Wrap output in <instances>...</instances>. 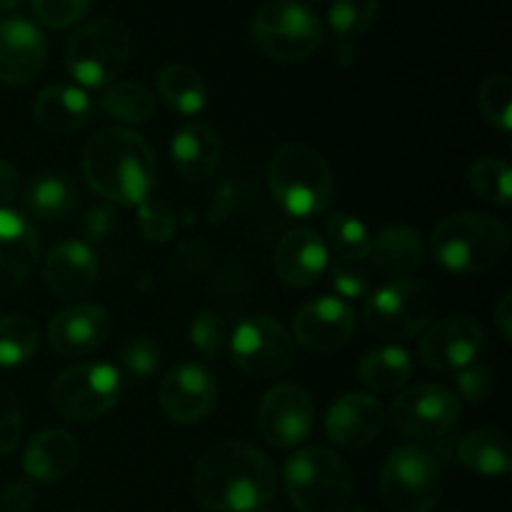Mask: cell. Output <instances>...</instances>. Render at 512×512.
Listing matches in <instances>:
<instances>
[{
    "mask_svg": "<svg viewBox=\"0 0 512 512\" xmlns=\"http://www.w3.org/2000/svg\"><path fill=\"white\" fill-rule=\"evenodd\" d=\"M430 248L450 273H485L505 258L510 233L498 218L485 213H455L435 225Z\"/></svg>",
    "mask_w": 512,
    "mask_h": 512,
    "instance_id": "cell-3",
    "label": "cell"
},
{
    "mask_svg": "<svg viewBox=\"0 0 512 512\" xmlns=\"http://www.w3.org/2000/svg\"><path fill=\"white\" fill-rule=\"evenodd\" d=\"M415 373L413 358L405 348L398 345H385V348L373 350L360 363L358 375L363 385H368L375 393H393L403 385L410 383Z\"/></svg>",
    "mask_w": 512,
    "mask_h": 512,
    "instance_id": "cell-30",
    "label": "cell"
},
{
    "mask_svg": "<svg viewBox=\"0 0 512 512\" xmlns=\"http://www.w3.org/2000/svg\"><path fill=\"white\" fill-rule=\"evenodd\" d=\"M113 320L108 310L93 303H78L60 310L48 325V345L60 358H78L98 350L108 340Z\"/></svg>",
    "mask_w": 512,
    "mask_h": 512,
    "instance_id": "cell-19",
    "label": "cell"
},
{
    "mask_svg": "<svg viewBox=\"0 0 512 512\" xmlns=\"http://www.w3.org/2000/svg\"><path fill=\"white\" fill-rule=\"evenodd\" d=\"M253 43L265 58L303 63L323 45V23L298 0H265L250 20Z\"/></svg>",
    "mask_w": 512,
    "mask_h": 512,
    "instance_id": "cell-6",
    "label": "cell"
},
{
    "mask_svg": "<svg viewBox=\"0 0 512 512\" xmlns=\"http://www.w3.org/2000/svg\"><path fill=\"white\" fill-rule=\"evenodd\" d=\"M170 158H173L175 170L190 183L208 180L220 163V138L213 125L200 123V120L183 125L173 135Z\"/></svg>",
    "mask_w": 512,
    "mask_h": 512,
    "instance_id": "cell-24",
    "label": "cell"
},
{
    "mask_svg": "<svg viewBox=\"0 0 512 512\" xmlns=\"http://www.w3.org/2000/svg\"><path fill=\"white\" fill-rule=\"evenodd\" d=\"M255 512H278V510H255Z\"/></svg>",
    "mask_w": 512,
    "mask_h": 512,
    "instance_id": "cell-51",
    "label": "cell"
},
{
    "mask_svg": "<svg viewBox=\"0 0 512 512\" xmlns=\"http://www.w3.org/2000/svg\"><path fill=\"white\" fill-rule=\"evenodd\" d=\"M218 398L215 375L200 363H183L170 370L158 390L163 413L178 425H195L210 415Z\"/></svg>",
    "mask_w": 512,
    "mask_h": 512,
    "instance_id": "cell-15",
    "label": "cell"
},
{
    "mask_svg": "<svg viewBox=\"0 0 512 512\" xmlns=\"http://www.w3.org/2000/svg\"><path fill=\"white\" fill-rule=\"evenodd\" d=\"M190 343L198 350L203 358H218L223 353L225 343H228V323L215 310H200L193 320H190Z\"/></svg>",
    "mask_w": 512,
    "mask_h": 512,
    "instance_id": "cell-37",
    "label": "cell"
},
{
    "mask_svg": "<svg viewBox=\"0 0 512 512\" xmlns=\"http://www.w3.org/2000/svg\"><path fill=\"white\" fill-rule=\"evenodd\" d=\"M138 218H140V230L148 240H155V243H163V240L173 238L175 233V220L173 213H170L165 205L150 203L145 200L143 205H138Z\"/></svg>",
    "mask_w": 512,
    "mask_h": 512,
    "instance_id": "cell-42",
    "label": "cell"
},
{
    "mask_svg": "<svg viewBox=\"0 0 512 512\" xmlns=\"http://www.w3.org/2000/svg\"><path fill=\"white\" fill-rule=\"evenodd\" d=\"M158 95L178 115H198L208 103V85L203 75L185 63H168L158 73Z\"/></svg>",
    "mask_w": 512,
    "mask_h": 512,
    "instance_id": "cell-28",
    "label": "cell"
},
{
    "mask_svg": "<svg viewBox=\"0 0 512 512\" xmlns=\"http://www.w3.org/2000/svg\"><path fill=\"white\" fill-rule=\"evenodd\" d=\"M335 55H338V58H335V63L338 65H350L355 60V50L350 48V45H338V50H335Z\"/></svg>",
    "mask_w": 512,
    "mask_h": 512,
    "instance_id": "cell-48",
    "label": "cell"
},
{
    "mask_svg": "<svg viewBox=\"0 0 512 512\" xmlns=\"http://www.w3.org/2000/svg\"><path fill=\"white\" fill-rule=\"evenodd\" d=\"M493 378V370L475 360L473 365H468V368L455 373V385H458V390L463 393V398H468L470 403H480V400L488 398L490 390H493Z\"/></svg>",
    "mask_w": 512,
    "mask_h": 512,
    "instance_id": "cell-43",
    "label": "cell"
},
{
    "mask_svg": "<svg viewBox=\"0 0 512 512\" xmlns=\"http://www.w3.org/2000/svg\"><path fill=\"white\" fill-rule=\"evenodd\" d=\"M48 43L43 30L25 18L0 20V83L28 85L43 70Z\"/></svg>",
    "mask_w": 512,
    "mask_h": 512,
    "instance_id": "cell-18",
    "label": "cell"
},
{
    "mask_svg": "<svg viewBox=\"0 0 512 512\" xmlns=\"http://www.w3.org/2000/svg\"><path fill=\"white\" fill-rule=\"evenodd\" d=\"M380 495L388 512H433L443 495L438 458L420 445H400L380 473Z\"/></svg>",
    "mask_w": 512,
    "mask_h": 512,
    "instance_id": "cell-9",
    "label": "cell"
},
{
    "mask_svg": "<svg viewBox=\"0 0 512 512\" xmlns=\"http://www.w3.org/2000/svg\"><path fill=\"white\" fill-rule=\"evenodd\" d=\"M445 512H458V510H445Z\"/></svg>",
    "mask_w": 512,
    "mask_h": 512,
    "instance_id": "cell-53",
    "label": "cell"
},
{
    "mask_svg": "<svg viewBox=\"0 0 512 512\" xmlns=\"http://www.w3.org/2000/svg\"><path fill=\"white\" fill-rule=\"evenodd\" d=\"M270 190L293 218H313L333 203V170L323 155L305 143H285L270 158Z\"/></svg>",
    "mask_w": 512,
    "mask_h": 512,
    "instance_id": "cell-4",
    "label": "cell"
},
{
    "mask_svg": "<svg viewBox=\"0 0 512 512\" xmlns=\"http://www.w3.org/2000/svg\"><path fill=\"white\" fill-rule=\"evenodd\" d=\"M345 512H365V510H345Z\"/></svg>",
    "mask_w": 512,
    "mask_h": 512,
    "instance_id": "cell-52",
    "label": "cell"
},
{
    "mask_svg": "<svg viewBox=\"0 0 512 512\" xmlns=\"http://www.w3.org/2000/svg\"><path fill=\"white\" fill-rule=\"evenodd\" d=\"M100 108L120 123L140 125L153 118L155 98L138 80H118V83L108 85L100 98Z\"/></svg>",
    "mask_w": 512,
    "mask_h": 512,
    "instance_id": "cell-31",
    "label": "cell"
},
{
    "mask_svg": "<svg viewBox=\"0 0 512 512\" xmlns=\"http://www.w3.org/2000/svg\"><path fill=\"white\" fill-rule=\"evenodd\" d=\"M25 208L40 220H60L78 205V188L63 173H40L25 188Z\"/></svg>",
    "mask_w": 512,
    "mask_h": 512,
    "instance_id": "cell-29",
    "label": "cell"
},
{
    "mask_svg": "<svg viewBox=\"0 0 512 512\" xmlns=\"http://www.w3.org/2000/svg\"><path fill=\"white\" fill-rule=\"evenodd\" d=\"M378 18V0H333L328 25L338 38H358Z\"/></svg>",
    "mask_w": 512,
    "mask_h": 512,
    "instance_id": "cell-36",
    "label": "cell"
},
{
    "mask_svg": "<svg viewBox=\"0 0 512 512\" xmlns=\"http://www.w3.org/2000/svg\"><path fill=\"white\" fill-rule=\"evenodd\" d=\"M468 183L485 203L500 205V208H508L512 203V170L508 160L490 158V155L475 160L468 170Z\"/></svg>",
    "mask_w": 512,
    "mask_h": 512,
    "instance_id": "cell-33",
    "label": "cell"
},
{
    "mask_svg": "<svg viewBox=\"0 0 512 512\" xmlns=\"http://www.w3.org/2000/svg\"><path fill=\"white\" fill-rule=\"evenodd\" d=\"M278 490L273 463L258 448L240 440H225L205 450L193 473V495L205 510H263Z\"/></svg>",
    "mask_w": 512,
    "mask_h": 512,
    "instance_id": "cell-1",
    "label": "cell"
},
{
    "mask_svg": "<svg viewBox=\"0 0 512 512\" xmlns=\"http://www.w3.org/2000/svg\"><path fill=\"white\" fill-rule=\"evenodd\" d=\"M368 258L373 260V268L385 278H405L418 270L420 260H423V240L413 228L390 225V228L380 230L378 238L370 243Z\"/></svg>",
    "mask_w": 512,
    "mask_h": 512,
    "instance_id": "cell-26",
    "label": "cell"
},
{
    "mask_svg": "<svg viewBox=\"0 0 512 512\" xmlns=\"http://www.w3.org/2000/svg\"><path fill=\"white\" fill-rule=\"evenodd\" d=\"M20 3H23V0H0V13H3V10L18 8Z\"/></svg>",
    "mask_w": 512,
    "mask_h": 512,
    "instance_id": "cell-49",
    "label": "cell"
},
{
    "mask_svg": "<svg viewBox=\"0 0 512 512\" xmlns=\"http://www.w3.org/2000/svg\"><path fill=\"white\" fill-rule=\"evenodd\" d=\"M40 343L38 325L25 315H0V368L28 363Z\"/></svg>",
    "mask_w": 512,
    "mask_h": 512,
    "instance_id": "cell-32",
    "label": "cell"
},
{
    "mask_svg": "<svg viewBox=\"0 0 512 512\" xmlns=\"http://www.w3.org/2000/svg\"><path fill=\"white\" fill-rule=\"evenodd\" d=\"M478 108L493 128L510 133L512 130V80L498 73L483 80L478 90Z\"/></svg>",
    "mask_w": 512,
    "mask_h": 512,
    "instance_id": "cell-35",
    "label": "cell"
},
{
    "mask_svg": "<svg viewBox=\"0 0 512 512\" xmlns=\"http://www.w3.org/2000/svg\"><path fill=\"white\" fill-rule=\"evenodd\" d=\"M160 360H163L160 345L150 335H133L120 348V363L138 380H148L150 375L158 373Z\"/></svg>",
    "mask_w": 512,
    "mask_h": 512,
    "instance_id": "cell-38",
    "label": "cell"
},
{
    "mask_svg": "<svg viewBox=\"0 0 512 512\" xmlns=\"http://www.w3.org/2000/svg\"><path fill=\"white\" fill-rule=\"evenodd\" d=\"M133 55L128 28L115 18H98L70 35L65 68L83 88H108L120 78Z\"/></svg>",
    "mask_w": 512,
    "mask_h": 512,
    "instance_id": "cell-7",
    "label": "cell"
},
{
    "mask_svg": "<svg viewBox=\"0 0 512 512\" xmlns=\"http://www.w3.org/2000/svg\"><path fill=\"white\" fill-rule=\"evenodd\" d=\"M83 175L100 198L143 205L155 188V155L143 135L105 128L85 145Z\"/></svg>",
    "mask_w": 512,
    "mask_h": 512,
    "instance_id": "cell-2",
    "label": "cell"
},
{
    "mask_svg": "<svg viewBox=\"0 0 512 512\" xmlns=\"http://www.w3.org/2000/svg\"><path fill=\"white\" fill-rule=\"evenodd\" d=\"M35 505V490L33 485L25 480H15V483L5 485L0 490V512H30Z\"/></svg>",
    "mask_w": 512,
    "mask_h": 512,
    "instance_id": "cell-44",
    "label": "cell"
},
{
    "mask_svg": "<svg viewBox=\"0 0 512 512\" xmlns=\"http://www.w3.org/2000/svg\"><path fill=\"white\" fill-rule=\"evenodd\" d=\"M460 400L443 385L423 383L403 390L390 405V420L403 435L438 440L458 423Z\"/></svg>",
    "mask_w": 512,
    "mask_h": 512,
    "instance_id": "cell-12",
    "label": "cell"
},
{
    "mask_svg": "<svg viewBox=\"0 0 512 512\" xmlns=\"http://www.w3.org/2000/svg\"><path fill=\"white\" fill-rule=\"evenodd\" d=\"M435 313V293L420 280L398 278L368 295L365 328L380 340L400 343L423 333Z\"/></svg>",
    "mask_w": 512,
    "mask_h": 512,
    "instance_id": "cell-8",
    "label": "cell"
},
{
    "mask_svg": "<svg viewBox=\"0 0 512 512\" xmlns=\"http://www.w3.org/2000/svg\"><path fill=\"white\" fill-rule=\"evenodd\" d=\"M495 325L505 340H512V293H505L493 310Z\"/></svg>",
    "mask_w": 512,
    "mask_h": 512,
    "instance_id": "cell-47",
    "label": "cell"
},
{
    "mask_svg": "<svg viewBox=\"0 0 512 512\" xmlns=\"http://www.w3.org/2000/svg\"><path fill=\"white\" fill-rule=\"evenodd\" d=\"M325 235H328V245L340 260L358 263V260L368 258L373 238H370V230L363 220L353 218V215L335 213L325 223Z\"/></svg>",
    "mask_w": 512,
    "mask_h": 512,
    "instance_id": "cell-34",
    "label": "cell"
},
{
    "mask_svg": "<svg viewBox=\"0 0 512 512\" xmlns=\"http://www.w3.org/2000/svg\"><path fill=\"white\" fill-rule=\"evenodd\" d=\"M90 5L93 0H33V13L48 28L63 30L85 18Z\"/></svg>",
    "mask_w": 512,
    "mask_h": 512,
    "instance_id": "cell-39",
    "label": "cell"
},
{
    "mask_svg": "<svg viewBox=\"0 0 512 512\" xmlns=\"http://www.w3.org/2000/svg\"><path fill=\"white\" fill-rule=\"evenodd\" d=\"M45 285L60 300L80 298L98 278V255L83 240H65L50 250L43 268Z\"/></svg>",
    "mask_w": 512,
    "mask_h": 512,
    "instance_id": "cell-22",
    "label": "cell"
},
{
    "mask_svg": "<svg viewBox=\"0 0 512 512\" xmlns=\"http://www.w3.org/2000/svg\"><path fill=\"white\" fill-rule=\"evenodd\" d=\"M78 465V440L60 428L35 435L23 455V470L35 483H60Z\"/></svg>",
    "mask_w": 512,
    "mask_h": 512,
    "instance_id": "cell-23",
    "label": "cell"
},
{
    "mask_svg": "<svg viewBox=\"0 0 512 512\" xmlns=\"http://www.w3.org/2000/svg\"><path fill=\"white\" fill-rule=\"evenodd\" d=\"M330 270V280H333V288L338 293L340 300H358V298H368L370 295V280L363 270L355 268L353 263L348 260L335 258L333 265H328Z\"/></svg>",
    "mask_w": 512,
    "mask_h": 512,
    "instance_id": "cell-40",
    "label": "cell"
},
{
    "mask_svg": "<svg viewBox=\"0 0 512 512\" xmlns=\"http://www.w3.org/2000/svg\"><path fill=\"white\" fill-rule=\"evenodd\" d=\"M485 333L478 320L468 315L443 318L425 330L420 340V355L425 365L440 373H458L478 360L483 353Z\"/></svg>",
    "mask_w": 512,
    "mask_h": 512,
    "instance_id": "cell-14",
    "label": "cell"
},
{
    "mask_svg": "<svg viewBox=\"0 0 512 512\" xmlns=\"http://www.w3.org/2000/svg\"><path fill=\"white\" fill-rule=\"evenodd\" d=\"M40 238L33 223L13 208H0V295L15 293L35 270Z\"/></svg>",
    "mask_w": 512,
    "mask_h": 512,
    "instance_id": "cell-20",
    "label": "cell"
},
{
    "mask_svg": "<svg viewBox=\"0 0 512 512\" xmlns=\"http://www.w3.org/2000/svg\"><path fill=\"white\" fill-rule=\"evenodd\" d=\"M233 360L248 378H280L293 365L295 345L283 323L268 315H250L240 320L230 340Z\"/></svg>",
    "mask_w": 512,
    "mask_h": 512,
    "instance_id": "cell-11",
    "label": "cell"
},
{
    "mask_svg": "<svg viewBox=\"0 0 512 512\" xmlns=\"http://www.w3.org/2000/svg\"><path fill=\"white\" fill-rule=\"evenodd\" d=\"M285 490L300 512H345L353 498V473L328 448L298 450L285 463Z\"/></svg>",
    "mask_w": 512,
    "mask_h": 512,
    "instance_id": "cell-5",
    "label": "cell"
},
{
    "mask_svg": "<svg viewBox=\"0 0 512 512\" xmlns=\"http://www.w3.org/2000/svg\"><path fill=\"white\" fill-rule=\"evenodd\" d=\"M385 408L378 398L365 393H345L325 413V433L338 448L363 450L385 428Z\"/></svg>",
    "mask_w": 512,
    "mask_h": 512,
    "instance_id": "cell-17",
    "label": "cell"
},
{
    "mask_svg": "<svg viewBox=\"0 0 512 512\" xmlns=\"http://www.w3.org/2000/svg\"><path fill=\"white\" fill-rule=\"evenodd\" d=\"M20 193V178L18 170L8 163L0 160V208H10Z\"/></svg>",
    "mask_w": 512,
    "mask_h": 512,
    "instance_id": "cell-46",
    "label": "cell"
},
{
    "mask_svg": "<svg viewBox=\"0 0 512 512\" xmlns=\"http://www.w3.org/2000/svg\"><path fill=\"white\" fill-rule=\"evenodd\" d=\"M93 103L88 93L75 85H48L38 93L33 103V115L48 133H73L90 120Z\"/></svg>",
    "mask_w": 512,
    "mask_h": 512,
    "instance_id": "cell-25",
    "label": "cell"
},
{
    "mask_svg": "<svg viewBox=\"0 0 512 512\" xmlns=\"http://www.w3.org/2000/svg\"><path fill=\"white\" fill-rule=\"evenodd\" d=\"M330 265L328 245L315 230L293 228L278 240L273 255V268L280 283L290 288H310L323 278Z\"/></svg>",
    "mask_w": 512,
    "mask_h": 512,
    "instance_id": "cell-21",
    "label": "cell"
},
{
    "mask_svg": "<svg viewBox=\"0 0 512 512\" xmlns=\"http://www.w3.org/2000/svg\"><path fill=\"white\" fill-rule=\"evenodd\" d=\"M118 225V215L108 205H98V208L90 210L83 220V235L88 240H105Z\"/></svg>",
    "mask_w": 512,
    "mask_h": 512,
    "instance_id": "cell-45",
    "label": "cell"
},
{
    "mask_svg": "<svg viewBox=\"0 0 512 512\" xmlns=\"http://www.w3.org/2000/svg\"><path fill=\"white\" fill-rule=\"evenodd\" d=\"M315 423V405L308 390L295 383H280L265 393L258 408V428L265 443L288 450L305 443Z\"/></svg>",
    "mask_w": 512,
    "mask_h": 512,
    "instance_id": "cell-13",
    "label": "cell"
},
{
    "mask_svg": "<svg viewBox=\"0 0 512 512\" xmlns=\"http://www.w3.org/2000/svg\"><path fill=\"white\" fill-rule=\"evenodd\" d=\"M355 325H358V315L353 305L340 298L320 295L295 313L293 335L303 348L313 353H330V350L343 348L353 338Z\"/></svg>",
    "mask_w": 512,
    "mask_h": 512,
    "instance_id": "cell-16",
    "label": "cell"
},
{
    "mask_svg": "<svg viewBox=\"0 0 512 512\" xmlns=\"http://www.w3.org/2000/svg\"><path fill=\"white\" fill-rule=\"evenodd\" d=\"M123 393V375L113 363H83L63 370L50 388V403L65 420L85 423L113 410Z\"/></svg>",
    "mask_w": 512,
    "mask_h": 512,
    "instance_id": "cell-10",
    "label": "cell"
},
{
    "mask_svg": "<svg viewBox=\"0 0 512 512\" xmlns=\"http://www.w3.org/2000/svg\"><path fill=\"white\" fill-rule=\"evenodd\" d=\"M458 460L480 478H503L512 470L510 438L505 430L483 428L468 433L458 445Z\"/></svg>",
    "mask_w": 512,
    "mask_h": 512,
    "instance_id": "cell-27",
    "label": "cell"
},
{
    "mask_svg": "<svg viewBox=\"0 0 512 512\" xmlns=\"http://www.w3.org/2000/svg\"><path fill=\"white\" fill-rule=\"evenodd\" d=\"M23 438V413L13 393L0 388V458L10 455Z\"/></svg>",
    "mask_w": 512,
    "mask_h": 512,
    "instance_id": "cell-41",
    "label": "cell"
},
{
    "mask_svg": "<svg viewBox=\"0 0 512 512\" xmlns=\"http://www.w3.org/2000/svg\"><path fill=\"white\" fill-rule=\"evenodd\" d=\"M63 512H93V510H85V508H70V510H63Z\"/></svg>",
    "mask_w": 512,
    "mask_h": 512,
    "instance_id": "cell-50",
    "label": "cell"
}]
</instances>
